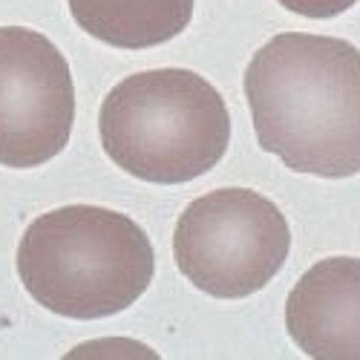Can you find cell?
I'll return each mask as SVG.
<instances>
[{
	"label": "cell",
	"instance_id": "6da1fadb",
	"mask_svg": "<svg viewBox=\"0 0 360 360\" xmlns=\"http://www.w3.org/2000/svg\"><path fill=\"white\" fill-rule=\"evenodd\" d=\"M245 98L257 141L297 173H360V49L349 41L283 32L251 58Z\"/></svg>",
	"mask_w": 360,
	"mask_h": 360
},
{
	"label": "cell",
	"instance_id": "7a4b0ae2",
	"mask_svg": "<svg viewBox=\"0 0 360 360\" xmlns=\"http://www.w3.org/2000/svg\"><path fill=\"white\" fill-rule=\"evenodd\" d=\"M156 257L147 233L124 214L67 205L38 217L18 245L23 288L44 309L98 320L130 309L153 283Z\"/></svg>",
	"mask_w": 360,
	"mask_h": 360
},
{
	"label": "cell",
	"instance_id": "3957f363",
	"mask_svg": "<svg viewBox=\"0 0 360 360\" xmlns=\"http://www.w3.org/2000/svg\"><path fill=\"white\" fill-rule=\"evenodd\" d=\"M104 153L153 185H182L219 165L231 141L222 96L191 70H150L115 84L98 112Z\"/></svg>",
	"mask_w": 360,
	"mask_h": 360
},
{
	"label": "cell",
	"instance_id": "277c9868",
	"mask_svg": "<svg viewBox=\"0 0 360 360\" xmlns=\"http://www.w3.org/2000/svg\"><path fill=\"white\" fill-rule=\"evenodd\" d=\"M291 228L283 211L248 188L193 199L176 222V265L199 291L243 300L262 291L285 265Z\"/></svg>",
	"mask_w": 360,
	"mask_h": 360
},
{
	"label": "cell",
	"instance_id": "5b68a950",
	"mask_svg": "<svg viewBox=\"0 0 360 360\" xmlns=\"http://www.w3.org/2000/svg\"><path fill=\"white\" fill-rule=\"evenodd\" d=\"M75 86L61 55L35 29H0V165L38 167L70 141Z\"/></svg>",
	"mask_w": 360,
	"mask_h": 360
},
{
	"label": "cell",
	"instance_id": "8992f818",
	"mask_svg": "<svg viewBox=\"0 0 360 360\" xmlns=\"http://www.w3.org/2000/svg\"><path fill=\"white\" fill-rule=\"evenodd\" d=\"M291 340L317 360H360V257H328L285 300Z\"/></svg>",
	"mask_w": 360,
	"mask_h": 360
},
{
	"label": "cell",
	"instance_id": "52a82bcc",
	"mask_svg": "<svg viewBox=\"0 0 360 360\" xmlns=\"http://www.w3.org/2000/svg\"><path fill=\"white\" fill-rule=\"evenodd\" d=\"M75 23L118 49H147L182 35L193 0H70Z\"/></svg>",
	"mask_w": 360,
	"mask_h": 360
},
{
	"label": "cell",
	"instance_id": "ba28073f",
	"mask_svg": "<svg viewBox=\"0 0 360 360\" xmlns=\"http://www.w3.org/2000/svg\"><path fill=\"white\" fill-rule=\"evenodd\" d=\"M280 6H285L288 12H297L303 18H314V20H326V18H338L346 9H352L357 0H277Z\"/></svg>",
	"mask_w": 360,
	"mask_h": 360
}]
</instances>
